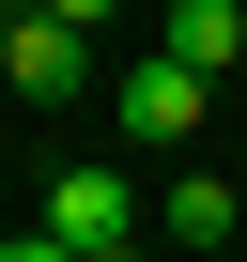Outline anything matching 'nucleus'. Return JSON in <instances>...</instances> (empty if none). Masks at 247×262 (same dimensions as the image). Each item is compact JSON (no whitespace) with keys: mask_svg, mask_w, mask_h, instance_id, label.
<instances>
[{"mask_svg":"<svg viewBox=\"0 0 247 262\" xmlns=\"http://www.w3.org/2000/svg\"><path fill=\"white\" fill-rule=\"evenodd\" d=\"M0 77H16V93H31V108H62V93H77V77H93V47H77V31H62V16H31V31H16V62H0Z\"/></svg>","mask_w":247,"mask_h":262,"instance_id":"4","label":"nucleus"},{"mask_svg":"<svg viewBox=\"0 0 247 262\" xmlns=\"http://www.w3.org/2000/svg\"><path fill=\"white\" fill-rule=\"evenodd\" d=\"M16 31H31V16H16V0H0V62H16Z\"/></svg>","mask_w":247,"mask_h":262,"instance_id":"8","label":"nucleus"},{"mask_svg":"<svg viewBox=\"0 0 247 262\" xmlns=\"http://www.w3.org/2000/svg\"><path fill=\"white\" fill-rule=\"evenodd\" d=\"M232 231H247V185H216V170H186V185H170V247H201V262H216Z\"/></svg>","mask_w":247,"mask_h":262,"instance_id":"5","label":"nucleus"},{"mask_svg":"<svg viewBox=\"0 0 247 262\" xmlns=\"http://www.w3.org/2000/svg\"><path fill=\"white\" fill-rule=\"evenodd\" d=\"M0 262H77V247H47V231H16V247H0Z\"/></svg>","mask_w":247,"mask_h":262,"instance_id":"7","label":"nucleus"},{"mask_svg":"<svg viewBox=\"0 0 247 262\" xmlns=\"http://www.w3.org/2000/svg\"><path fill=\"white\" fill-rule=\"evenodd\" d=\"M16 16H62V31H108L123 0H16Z\"/></svg>","mask_w":247,"mask_h":262,"instance_id":"6","label":"nucleus"},{"mask_svg":"<svg viewBox=\"0 0 247 262\" xmlns=\"http://www.w3.org/2000/svg\"><path fill=\"white\" fill-rule=\"evenodd\" d=\"M47 247H77V262H139V201H123V170H62V185H47Z\"/></svg>","mask_w":247,"mask_h":262,"instance_id":"1","label":"nucleus"},{"mask_svg":"<svg viewBox=\"0 0 247 262\" xmlns=\"http://www.w3.org/2000/svg\"><path fill=\"white\" fill-rule=\"evenodd\" d=\"M155 47H170L186 77H232V62H247V0H170V31H155Z\"/></svg>","mask_w":247,"mask_h":262,"instance_id":"3","label":"nucleus"},{"mask_svg":"<svg viewBox=\"0 0 247 262\" xmlns=\"http://www.w3.org/2000/svg\"><path fill=\"white\" fill-rule=\"evenodd\" d=\"M201 108H216V77H186L170 47H155V62H123V139H155V155H186V139H201Z\"/></svg>","mask_w":247,"mask_h":262,"instance_id":"2","label":"nucleus"}]
</instances>
